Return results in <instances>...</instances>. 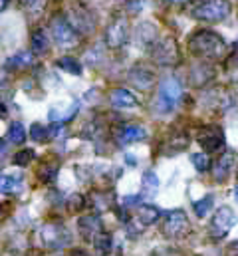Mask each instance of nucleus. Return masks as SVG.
<instances>
[{"instance_id": "24", "label": "nucleus", "mask_w": 238, "mask_h": 256, "mask_svg": "<svg viewBox=\"0 0 238 256\" xmlns=\"http://www.w3.org/2000/svg\"><path fill=\"white\" fill-rule=\"evenodd\" d=\"M22 183H24L22 175H0V192H6V194L20 192Z\"/></svg>"}, {"instance_id": "35", "label": "nucleus", "mask_w": 238, "mask_h": 256, "mask_svg": "<svg viewBox=\"0 0 238 256\" xmlns=\"http://www.w3.org/2000/svg\"><path fill=\"white\" fill-rule=\"evenodd\" d=\"M84 202H86V198H84L80 192H76V194L70 196V208H72V210H76V208H84Z\"/></svg>"}, {"instance_id": "29", "label": "nucleus", "mask_w": 238, "mask_h": 256, "mask_svg": "<svg viewBox=\"0 0 238 256\" xmlns=\"http://www.w3.org/2000/svg\"><path fill=\"white\" fill-rule=\"evenodd\" d=\"M18 2H20L22 10H26L30 16H38L46 8V0H18Z\"/></svg>"}, {"instance_id": "1", "label": "nucleus", "mask_w": 238, "mask_h": 256, "mask_svg": "<svg viewBox=\"0 0 238 256\" xmlns=\"http://www.w3.org/2000/svg\"><path fill=\"white\" fill-rule=\"evenodd\" d=\"M188 50L202 60H222L228 54L226 40L212 30H196L188 38Z\"/></svg>"}, {"instance_id": "17", "label": "nucleus", "mask_w": 238, "mask_h": 256, "mask_svg": "<svg viewBox=\"0 0 238 256\" xmlns=\"http://www.w3.org/2000/svg\"><path fill=\"white\" fill-rule=\"evenodd\" d=\"M110 102H112V106L121 108V110H129V108H137V106H139L137 98H135L129 90H125V88L114 90V92L110 94Z\"/></svg>"}, {"instance_id": "37", "label": "nucleus", "mask_w": 238, "mask_h": 256, "mask_svg": "<svg viewBox=\"0 0 238 256\" xmlns=\"http://www.w3.org/2000/svg\"><path fill=\"white\" fill-rule=\"evenodd\" d=\"M125 161H127V165H131V167H135V165H137V161H135V157H133V155H125Z\"/></svg>"}, {"instance_id": "21", "label": "nucleus", "mask_w": 238, "mask_h": 256, "mask_svg": "<svg viewBox=\"0 0 238 256\" xmlns=\"http://www.w3.org/2000/svg\"><path fill=\"white\" fill-rule=\"evenodd\" d=\"M137 40H139V44L143 46H151V44H155V40L159 38V30H157V26L155 24H151V22H143V24H139V28H137Z\"/></svg>"}, {"instance_id": "18", "label": "nucleus", "mask_w": 238, "mask_h": 256, "mask_svg": "<svg viewBox=\"0 0 238 256\" xmlns=\"http://www.w3.org/2000/svg\"><path fill=\"white\" fill-rule=\"evenodd\" d=\"M232 161H234L232 153H224L214 161V165H210L212 167V177H214L216 183H224L226 181V177L230 173V167H232Z\"/></svg>"}, {"instance_id": "11", "label": "nucleus", "mask_w": 238, "mask_h": 256, "mask_svg": "<svg viewBox=\"0 0 238 256\" xmlns=\"http://www.w3.org/2000/svg\"><path fill=\"white\" fill-rule=\"evenodd\" d=\"M106 42L110 48H123L129 42V26H127L125 18L119 16L116 20H112V24L108 26V32H106Z\"/></svg>"}, {"instance_id": "43", "label": "nucleus", "mask_w": 238, "mask_h": 256, "mask_svg": "<svg viewBox=\"0 0 238 256\" xmlns=\"http://www.w3.org/2000/svg\"><path fill=\"white\" fill-rule=\"evenodd\" d=\"M0 216H2V204H0Z\"/></svg>"}, {"instance_id": "44", "label": "nucleus", "mask_w": 238, "mask_h": 256, "mask_svg": "<svg viewBox=\"0 0 238 256\" xmlns=\"http://www.w3.org/2000/svg\"><path fill=\"white\" fill-rule=\"evenodd\" d=\"M0 143H2V141H0Z\"/></svg>"}, {"instance_id": "15", "label": "nucleus", "mask_w": 238, "mask_h": 256, "mask_svg": "<svg viewBox=\"0 0 238 256\" xmlns=\"http://www.w3.org/2000/svg\"><path fill=\"white\" fill-rule=\"evenodd\" d=\"M119 145H129V143H135V141H143L147 137V129L141 128V126H123L116 133Z\"/></svg>"}, {"instance_id": "31", "label": "nucleus", "mask_w": 238, "mask_h": 256, "mask_svg": "<svg viewBox=\"0 0 238 256\" xmlns=\"http://www.w3.org/2000/svg\"><path fill=\"white\" fill-rule=\"evenodd\" d=\"M190 163L194 165V169L198 171V173H204V171H208L210 169V159H208V153H192V157H190Z\"/></svg>"}, {"instance_id": "16", "label": "nucleus", "mask_w": 238, "mask_h": 256, "mask_svg": "<svg viewBox=\"0 0 238 256\" xmlns=\"http://www.w3.org/2000/svg\"><path fill=\"white\" fill-rule=\"evenodd\" d=\"M34 62H36V54H34V52H18V54L10 56V58L4 62V70H8V72H18V70L32 68Z\"/></svg>"}, {"instance_id": "32", "label": "nucleus", "mask_w": 238, "mask_h": 256, "mask_svg": "<svg viewBox=\"0 0 238 256\" xmlns=\"http://www.w3.org/2000/svg\"><path fill=\"white\" fill-rule=\"evenodd\" d=\"M30 137H32L34 143H46L50 139V131H48V128H44L40 124H34L30 128Z\"/></svg>"}, {"instance_id": "20", "label": "nucleus", "mask_w": 238, "mask_h": 256, "mask_svg": "<svg viewBox=\"0 0 238 256\" xmlns=\"http://www.w3.org/2000/svg\"><path fill=\"white\" fill-rule=\"evenodd\" d=\"M30 46H32V52L36 56H42L50 50V36L46 34L44 28H36L32 32V38H30Z\"/></svg>"}, {"instance_id": "30", "label": "nucleus", "mask_w": 238, "mask_h": 256, "mask_svg": "<svg viewBox=\"0 0 238 256\" xmlns=\"http://www.w3.org/2000/svg\"><path fill=\"white\" fill-rule=\"evenodd\" d=\"M34 159H36L34 149H22V151H18V153L14 155L12 163H14L16 167H26V165H30Z\"/></svg>"}, {"instance_id": "12", "label": "nucleus", "mask_w": 238, "mask_h": 256, "mask_svg": "<svg viewBox=\"0 0 238 256\" xmlns=\"http://www.w3.org/2000/svg\"><path fill=\"white\" fill-rule=\"evenodd\" d=\"M78 226H80V232H82V238L84 240H96L102 232H104V222H102V216L98 214H86L78 220Z\"/></svg>"}, {"instance_id": "45", "label": "nucleus", "mask_w": 238, "mask_h": 256, "mask_svg": "<svg viewBox=\"0 0 238 256\" xmlns=\"http://www.w3.org/2000/svg\"><path fill=\"white\" fill-rule=\"evenodd\" d=\"M236 44H238V42H236Z\"/></svg>"}, {"instance_id": "26", "label": "nucleus", "mask_w": 238, "mask_h": 256, "mask_svg": "<svg viewBox=\"0 0 238 256\" xmlns=\"http://www.w3.org/2000/svg\"><path fill=\"white\" fill-rule=\"evenodd\" d=\"M60 70H64L66 74H72V76H82V72H84V68L82 64L76 60V58H72V56H64V58H60L58 62H56Z\"/></svg>"}, {"instance_id": "19", "label": "nucleus", "mask_w": 238, "mask_h": 256, "mask_svg": "<svg viewBox=\"0 0 238 256\" xmlns=\"http://www.w3.org/2000/svg\"><path fill=\"white\" fill-rule=\"evenodd\" d=\"M135 216H137V220L141 222V226H151V224H155V222L159 220L161 210H159L157 206H153V204H143V202H141V204L137 206Z\"/></svg>"}, {"instance_id": "13", "label": "nucleus", "mask_w": 238, "mask_h": 256, "mask_svg": "<svg viewBox=\"0 0 238 256\" xmlns=\"http://www.w3.org/2000/svg\"><path fill=\"white\" fill-rule=\"evenodd\" d=\"M129 82H131L137 90L147 92V90H151L153 84H155V72H151V70L145 68V66H135V68L129 72Z\"/></svg>"}, {"instance_id": "4", "label": "nucleus", "mask_w": 238, "mask_h": 256, "mask_svg": "<svg viewBox=\"0 0 238 256\" xmlns=\"http://www.w3.org/2000/svg\"><path fill=\"white\" fill-rule=\"evenodd\" d=\"M50 32H52L54 42L58 44L62 50H72V48L82 44L80 32L70 24V20L64 14H56L50 20Z\"/></svg>"}, {"instance_id": "36", "label": "nucleus", "mask_w": 238, "mask_h": 256, "mask_svg": "<svg viewBox=\"0 0 238 256\" xmlns=\"http://www.w3.org/2000/svg\"><path fill=\"white\" fill-rule=\"evenodd\" d=\"M226 256H238V240L230 242L228 248H226Z\"/></svg>"}, {"instance_id": "34", "label": "nucleus", "mask_w": 238, "mask_h": 256, "mask_svg": "<svg viewBox=\"0 0 238 256\" xmlns=\"http://www.w3.org/2000/svg\"><path fill=\"white\" fill-rule=\"evenodd\" d=\"M143 202V194H127L123 198V206L125 208H131V206H139Z\"/></svg>"}, {"instance_id": "10", "label": "nucleus", "mask_w": 238, "mask_h": 256, "mask_svg": "<svg viewBox=\"0 0 238 256\" xmlns=\"http://www.w3.org/2000/svg\"><path fill=\"white\" fill-rule=\"evenodd\" d=\"M40 238L42 242L52 248V250H58V248H64L72 242V234L70 230L64 226V224H58V222H50V224H44L42 230H40Z\"/></svg>"}, {"instance_id": "6", "label": "nucleus", "mask_w": 238, "mask_h": 256, "mask_svg": "<svg viewBox=\"0 0 238 256\" xmlns=\"http://www.w3.org/2000/svg\"><path fill=\"white\" fill-rule=\"evenodd\" d=\"M151 58H153V62L157 66H165V68L177 66L180 62L177 40L171 38V36L157 38L155 44H153V48H151Z\"/></svg>"}, {"instance_id": "28", "label": "nucleus", "mask_w": 238, "mask_h": 256, "mask_svg": "<svg viewBox=\"0 0 238 256\" xmlns=\"http://www.w3.org/2000/svg\"><path fill=\"white\" fill-rule=\"evenodd\" d=\"M94 246H96V250H98L100 256H108L112 252V248H114V240H112V236H108L106 232H102V234L94 240Z\"/></svg>"}, {"instance_id": "22", "label": "nucleus", "mask_w": 238, "mask_h": 256, "mask_svg": "<svg viewBox=\"0 0 238 256\" xmlns=\"http://www.w3.org/2000/svg\"><path fill=\"white\" fill-rule=\"evenodd\" d=\"M143 198H155L159 192V177L155 175V171H145L143 173Z\"/></svg>"}, {"instance_id": "40", "label": "nucleus", "mask_w": 238, "mask_h": 256, "mask_svg": "<svg viewBox=\"0 0 238 256\" xmlns=\"http://www.w3.org/2000/svg\"><path fill=\"white\" fill-rule=\"evenodd\" d=\"M165 2H169V4H182V2H186V0H165Z\"/></svg>"}, {"instance_id": "23", "label": "nucleus", "mask_w": 238, "mask_h": 256, "mask_svg": "<svg viewBox=\"0 0 238 256\" xmlns=\"http://www.w3.org/2000/svg\"><path fill=\"white\" fill-rule=\"evenodd\" d=\"M58 171H60V165L56 161H46V163H42L40 169H38V179H40L42 183H46V185H52V183H56V179H58Z\"/></svg>"}, {"instance_id": "5", "label": "nucleus", "mask_w": 238, "mask_h": 256, "mask_svg": "<svg viewBox=\"0 0 238 256\" xmlns=\"http://www.w3.org/2000/svg\"><path fill=\"white\" fill-rule=\"evenodd\" d=\"M64 16L80 34H92L96 30V20L92 12L80 0H66L64 2Z\"/></svg>"}, {"instance_id": "38", "label": "nucleus", "mask_w": 238, "mask_h": 256, "mask_svg": "<svg viewBox=\"0 0 238 256\" xmlns=\"http://www.w3.org/2000/svg\"><path fill=\"white\" fill-rule=\"evenodd\" d=\"M0 118H6V106L2 104V100H0Z\"/></svg>"}, {"instance_id": "7", "label": "nucleus", "mask_w": 238, "mask_h": 256, "mask_svg": "<svg viewBox=\"0 0 238 256\" xmlns=\"http://www.w3.org/2000/svg\"><path fill=\"white\" fill-rule=\"evenodd\" d=\"M236 224V214H234V210L230 208V206H220L216 212H214V216L210 218V224H208V236L212 238V240H222L228 232H230V228Z\"/></svg>"}, {"instance_id": "27", "label": "nucleus", "mask_w": 238, "mask_h": 256, "mask_svg": "<svg viewBox=\"0 0 238 256\" xmlns=\"http://www.w3.org/2000/svg\"><path fill=\"white\" fill-rule=\"evenodd\" d=\"M6 139L10 141V143H24L26 141V129H24V126L20 124V122H14L12 126H10V129H8V135H6Z\"/></svg>"}, {"instance_id": "3", "label": "nucleus", "mask_w": 238, "mask_h": 256, "mask_svg": "<svg viewBox=\"0 0 238 256\" xmlns=\"http://www.w3.org/2000/svg\"><path fill=\"white\" fill-rule=\"evenodd\" d=\"M232 4L228 0H198L190 8V16L200 22H222L230 16Z\"/></svg>"}, {"instance_id": "8", "label": "nucleus", "mask_w": 238, "mask_h": 256, "mask_svg": "<svg viewBox=\"0 0 238 256\" xmlns=\"http://www.w3.org/2000/svg\"><path fill=\"white\" fill-rule=\"evenodd\" d=\"M190 232V222L184 214V210H171L167 212L165 216V222H163V234L171 240H180L184 238L186 234Z\"/></svg>"}, {"instance_id": "25", "label": "nucleus", "mask_w": 238, "mask_h": 256, "mask_svg": "<svg viewBox=\"0 0 238 256\" xmlns=\"http://www.w3.org/2000/svg\"><path fill=\"white\" fill-rule=\"evenodd\" d=\"M212 204H214V194H204L202 198L192 202V210H194V214L198 218H204L212 210Z\"/></svg>"}, {"instance_id": "39", "label": "nucleus", "mask_w": 238, "mask_h": 256, "mask_svg": "<svg viewBox=\"0 0 238 256\" xmlns=\"http://www.w3.org/2000/svg\"><path fill=\"white\" fill-rule=\"evenodd\" d=\"M68 256H88L86 252H82V250H74L72 254H68Z\"/></svg>"}, {"instance_id": "33", "label": "nucleus", "mask_w": 238, "mask_h": 256, "mask_svg": "<svg viewBox=\"0 0 238 256\" xmlns=\"http://www.w3.org/2000/svg\"><path fill=\"white\" fill-rule=\"evenodd\" d=\"M208 68L206 66H200V68H194L192 72H190V82H194L196 86H202V84H206L208 82Z\"/></svg>"}, {"instance_id": "14", "label": "nucleus", "mask_w": 238, "mask_h": 256, "mask_svg": "<svg viewBox=\"0 0 238 256\" xmlns=\"http://www.w3.org/2000/svg\"><path fill=\"white\" fill-rule=\"evenodd\" d=\"M186 145H188L186 133H182V131H173V133L165 139L161 153H163V155H177V153L186 149Z\"/></svg>"}, {"instance_id": "41", "label": "nucleus", "mask_w": 238, "mask_h": 256, "mask_svg": "<svg viewBox=\"0 0 238 256\" xmlns=\"http://www.w3.org/2000/svg\"><path fill=\"white\" fill-rule=\"evenodd\" d=\"M6 4H8V0H0V10H4V8H6Z\"/></svg>"}, {"instance_id": "2", "label": "nucleus", "mask_w": 238, "mask_h": 256, "mask_svg": "<svg viewBox=\"0 0 238 256\" xmlns=\"http://www.w3.org/2000/svg\"><path fill=\"white\" fill-rule=\"evenodd\" d=\"M182 98V86L177 78L169 76L159 84V94L155 98V114L157 116H169L177 110L178 102Z\"/></svg>"}, {"instance_id": "9", "label": "nucleus", "mask_w": 238, "mask_h": 256, "mask_svg": "<svg viewBox=\"0 0 238 256\" xmlns=\"http://www.w3.org/2000/svg\"><path fill=\"white\" fill-rule=\"evenodd\" d=\"M196 143L206 153H218L224 149V131L220 126H204L196 131Z\"/></svg>"}, {"instance_id": "42", "label": "nucleus", "mask_w": 238, "mask_h": 256, "mask_svg": "<svg viewBox=\"0 0 238 256\" xmlns=\"http://www.w3.org/2000/svg\"><path fill=\"white\" fill-rule=\"evenodd\" d=\"M234 198H236V200H238V187H236V189H234Z\"/></svg>"}]
</instances>
